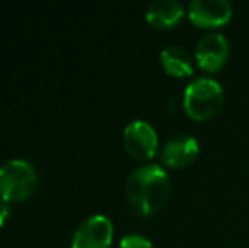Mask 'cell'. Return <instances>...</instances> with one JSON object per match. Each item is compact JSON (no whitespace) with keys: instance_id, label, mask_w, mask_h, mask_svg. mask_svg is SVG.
<instances>
[{"instance_id":"1","label":"cell","mask_w":249,"mask_h":248,"mask_svg":"<svg viewBox=\"0 0 249 248\" xmlns=\"http://www.w3.org/2000/svg\"><path fill=\"white\" fill-rule=\"evenodd\" d=\"M125 195L138 214L149 216L160 211L170 195V177L160 165H142L131 172Z\"/></svg>"},{"instance_id":"9","label":"cell","mask_w":249,"mask_h":248,"mask_svg":"<svg viewBox=\"0 0 249 248\" xmlns=\"http://www.w3.org/2000/svg\"><path fill=\"white\" fill-rule=\"evenodd\" d=\"M185 9L177 0H156L146 10V20L158 29H170L181 20Z\"/></svg>"},{"instance_id":"10","label":"cell","mask_w":249,"mask_h":248,"mask_svg":"<svg viewBox=\"0 0 249 248\" xmlns=\"http://www.w3.org/2000/svg\"><path fill=\"white\" fill-rule=\"evenodd\" d=\"M161 66L164 72L170 73L178 78L183 76H190L194 73V63H192V57L185 48L178 46V44H171L166 46L161 51Z\"/></svg>"},{"instance_id":"8","label":"cell","mask_w":249,"mask_h":248,"mask_svg":"<svg viewBox=\"0 0 249 248\" xmlns=\"http://www.w3.org/2000/svg\"><path fill=\"white\" fill-rule=\"evenodd\" d=\"M200 152L198 141L188 134H178L164 145L161 162L171 169H183L197 160Z\"/></svg>"},{"instance_id":"5","label":"cell","mask_w":249,"mask_h":248,"mask_svg":"<svg viewBox=\"0 0 249 248\" xmlns=\"http://www.w3.org/2000/svg\"><path fill=\"white\" fill-rule=\"evenodd\" d=\"M124 146L134 158L148 160L158 150V134L146 121H132L124 129Z\"/></svg>"},{"instance_id":"7","label":"cell","mask_w":249,"mask_h":248,"mask_svg":"<svg viewBox=\"0 0 249 248\" xmlns=\"http://www.w3.org/2000/svg\"><path fill=\"white\" fill-rule=\"evenodd\" d=\"M188 17L198 27H220L232 17V5L227 0H194L188 5Z\"/></svg>"},{"instance_id":"12","label":"cell","mask_w":249,"mask_h":248,"mask_svg":"<svg viewBox=\"0 0 249 248\" xmlns=\"http://www.w3.org/2000/svg\"><path fill=\"white\" fill-rule=\"evenodd\" d=\"M9 214H10V204L5 201V199L0 197V226H2L3 223L7 221Z\"/></svg>"},{"instance_id":"4","label":"cell","mask_w":249,"mask_h":248,"mask_svg":"<svg viewBox=\"0 0 249 248\" xmlns=\"http://www.w3.org/2000/svg\"><path fill=\"white\" fill-rule=\"evenodd\" d=\"M114 238V226L104 214H93L75 229L71 248H108Z\"/></svg>"},{"instance_id":"2","label":"cell","mask_w":249,"mask_h":248,"mask_svg":"<svg viewBox=\"0 0 249 248\" xmlns=\"http://www.w3.org/2000/svg\"><path fill=\"white\" fill-rule=\"evenodd\" d=\"M224 102V89L217 80L200 76L188 83L183 95V107L195 121H207L220 111Z\"/></svg>"},{"instance_id":"3","label":"cell","mask_w":249,"mask_h":248,"mask_svg":"<svg viewBox=\"0 0 249 248\" xmlns=\"http://www.w3.org/2000/svg\"><path fill=\"white\" fill-rule=\"evenodd\" d=\"M37 186V172L27 160L14 158L0 167V197L7 202L29 197Z\"/></svg>"},{"instance_id":"6","label":"cell","mask_w":249,"mask_h":248,"mask_svg":"<svg viewBox=\"0 0 249 248\" xmlns=\"http://www.w3.org/2000/svg\"><path fill=\"white\" fill-rule=\"evenodd\" d=\"M231 53L229 41L224 34L210 33L198 41L197 50H195V60L198 66L209 73L219 72L226 65Z\"/></svg>"},{"instance_id":"11","label":"cell","mask_w":249,"mask_h":248,"mask_svg":"<svg viewBox=\"0 0 249 248\" xmlns=\"http://www.w3.org/2000/svg\"><path fill=\"white\" fill-rule=\"evenodd\" d=\"M119 248H153V243L142 235H125Z\"/></svg>"}]
</instances>
